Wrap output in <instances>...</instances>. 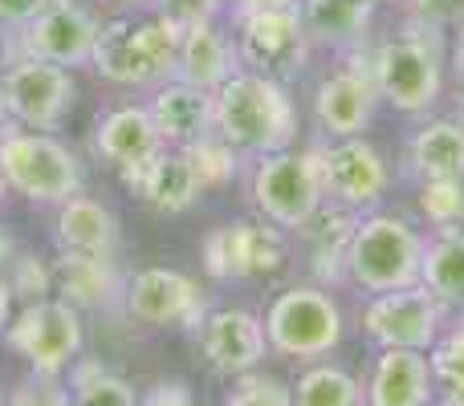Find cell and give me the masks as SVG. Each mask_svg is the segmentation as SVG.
I'll use <instances>...</instances> for the list:
<instances>
[{
  "instance_id": "cell-1",
  "label": "cell",
  "mask_w": 464,
  "mask_h": 406,
  "mask_svg": "<svg viewBox=\"0 0 464 406\" xmlns=\"http://www.w3.org/2000/svg\"><path fill=\"white\" fill-rule=\"evenodd\" d=\"M212 102H217V135L232 151L273 155L285 151L297 135V114L285 86L265 73L237 70L212 94Z\"/></svg>"
},
{
  "instance_id": "cell-2",
  "label": "cell",
  "mask_w": 464,
  "mask_h": 406,
  "mask_svg": "<svg viewBox=\"0 0 464 406\" xmlns=\"http://www.w3.org/2000/svg\"><path fill=\"white\" fill-rule=\"evenodd\" d=\"M379 98L403 114H424L436 106L444 90V45L436 37V24L411 21L403 33L379 41L367 57Z\"/></svg>"
},
{
  "instance_id": "cell-3",
  "label": "cell",
  "mask_w": 464,
  "mask_h": 406,
  "mask_svg": "<svg viewBox=\"0 0 464 406\" xmlns=\"http://www.w3.org/2000/svg\"><path fill=\"white\" fill-rule=\"evenodd\" d=\"M424 236L408 220L387 212L359 215V228L346 248V277L367 293H395L420 285Z\"/></svg>"
},
{
  "instance_id": "cell-4",
  "label": "cell",
  "mask_w": 464,
  "mask_h": 406,
  "mask_svg": "<svg viewBox=\"0 0 464 406\" xmlns=\"http://www.w3.org/2000/svg\"><path fill=\"white\" fill-rule=\"evenodd\" d=\"M179 33L168 16L151 21H111L98 29L94 41V65L106 81L119 86H163L176 73Z\"/></svg>"
},
{
  "instance_id": "cell-5",
  "label": "cell",
  "mask_w": 464,
  "mask_h": 406,
  "mask_svg": "<svg viewBox=\"0 0 464 406\" xmlns=\"http://www.w3.org/2000/svg\"><path fill=\"white\" fill-rule=\"evenodd\" d=\"M0 171L13 192L33 203H65L82 195V167L70 146L33 130L0 135Z\"/></svg>"
},
{
  "instance_id": "cell-6",
  "label": "cell",
  "mask_w": 464,
  "mask_h": 406,
  "mask_svg": "<svg viewBox=\"0 0 464 406\" xmlns=\"http://www.w3.org/2000/svg\"><path fill=\"white\" fill-rule=\"evenodd\" d=\"M237 21V61L253 73H265L273 81H285L305 70L310 37L297 5H269L232 13Z\"/></svg>"
},
{
  "instance_id": "cell-7",
  "label": "cell",
  "mask_w": 464,
  "mask_h": 406,
  "mask_svg": "<svg viewBox=\"0 0 464 406\" xmlns=\"http://www.w3.org/2000/svg\"><path fill=\"white\" fill-rule=\"evenodd\" d=\"M322 175L314 151H273L256 155L253 167V203L273 220L277 228L302 231L310 215L322 207Z\"/></svg>"
},
{
  "instance_id": "cell-8",
  "label": "cell",
  "mask_w": 464,
  "mask_h": 406,
  "mask_svg": "<svg viewBox=\"0 0 464 406\" xmlns=\"http://www.w3.org/2000/svg\"><path fill=\"white\" fill-rule=\"evenodd\" d=\"M265 337L285 358H322L343 342V309L334 305V297L314 285L285 288L269 305Z\"/></svg>"
},
{
  "instance_id": "cell-9",
  "label": "cell",
  "mask_w": 464,
  "mask_h": 406,
  "mask_svg": "<svg viewBox=\"0 0 464 406\" xmlns=\"http://www.w3.org/2000/svg\"><path fill=\"white\" fill-rule=\"evenodd\" d=\"M5 342L41 378H57L82 350V317L70 301H29L5 329Z\"/></svg>"
},
{
  "instance_id": "cell-10",
  "label": "cell",
  "mask_w": 464,
  "mask_h": 406,
  "mask_svg": "<svg viewBox=\"0 0 464 406\" xmlns=\"http://www.w3.org/2000/svg\"><path fill=\"white\" fill-rule=\"evenodd\" d=\"M318 155L322 195H330L346 212H371L392 187L387 159L367 138H334L326 146H314Z\"/></svg>"
},
{
  "instance_id": "cell-11",
  "label": "cell",
  "mask_w": 464,
  "mask_h": 406,
  "mask_svg": "<svg viewBox=\"0 0 464 406\" xmlns=\"http://www.w3.org/2000/svg\"><path fill=\"white\" fill-rule=\"evenodd\" d=\"M289 260L285 236L265 223H225V228L208 231L204 240V269L217 280H261L277 277Z\"/></svg>"
},
{
  "instance_id": "cell-12",
  "label": "cell",
  "mask_w": 464,
  "mask_h": 406,
  "mask_svg": "<svg viewBox=\"0 0 464 406\" xmlns=\"http://www.w3.org/2000/svg\"><path fill=\"white\" fill-rule=\"evenodd\" d=\"M362 329L383 350H428L440 329V301L424 285L375 293L362 309Z\"/></svg>"
},
{
  "instance_id": "cell-13",
  "label": "cell",
  "mask_w": 464,
  "mask_h": 406,
  "mask_svg": "<svg viewBox=\"0 0 464 406\" xmlns=\"http://www.w3.org/2000/svg\"><path fill=\"white\" fill-rule=\"evenodd\" d=\"M102 24L78 0H53L29 24H21V61L86 65L94 57V41Z\"/></svg>"
},
{
  "instance_id": "cell-14",
  "label": "cell",
  "mask_w": 464,
  "mask_h": 406,
  "mask_svg": "<svg viewBox=\"0 0 464 406\" xmlns=\"http://www.w3.org/2000/svg\"><path fill=\"white\" fill-rule=\"evenodd\" d=\"M379 86L371 78L367 57H359V49H351V61L338 73H330L318 90H314V118L326 138H359L375 118Z\"/></svg>"
},
{
  "instance_id": "cell-15",
  "label": "cell",
  "mask_w": 464,
  "mask_h": 406,
  "mask_svg": "<svg viewBox=\"0 0 464 406\" xmlns=\"http://www.w3.org/2000/svg\"><path fill=\"white\" fill-rule=\"evenodd\" d=\"M8 118L33 130H53L73 106V78L53 61H16L0 81Z\"/></svg>"
},
{
  "instance_id": "cell-16",
  "label": "cell",
  "mask_w": 464,
  "mask_h": 406,
  "mask_svg": "<svg viewBox=\"0 0 464 406\" xmlns=\"http://www.w3.org/2000/svg\"><path fill=\"white\" fill-rule=\"evenodd\" d=\"M127 313L143 326H196L204 321V301L192 277L176 269H143L122 293Z\"/></svg>"
},
{
  "instance_id": "cell-17",
  "label": "cell",
  "mask_w": 464,
  "mask_h": 406,
  "mask_svg": "<svg viewBox=\"0 0 464 406\" xmlns=\"http://www.w3.org/2000/svg\"><path fill=\"white\" fill-rule=\"evenodd\" d=\"M200 345L220 374H248L265 358V326L245 309H212L200 321Z\"/></svg>"
},
{
  "instance_id": "cell-18",
  "label": "cell",
  "mask_w": 464,
  "mask_h": 406,
  "mask_svg": "<svg viewBox=\"0 0 464 406\" xmlns=\"http://www.w3.org/2000/svg\"><path fill=\"white\" fill-rule=\"evenodd\" d=\"M122 179H127V187L139 200L151 203L155 212H168V215L188 212V207L204 195L200 179H196L192 163L184 159V151H168V146H163L155 159L122 171Z\"/></svg>"
},
{
  "instance_id": "cell-19",
  "label": "cell",
  "mask_w": 464,
  "mask_h": 406,
  "mask_svg": "<svg viewBox=\"0 0 464 406\" xmlns=\"http://www.w3.org/2000/svg\"><path fill=\"white\" fill-rule=\"evenodd\" d=\"M147 110H151L163 143L188 146L204 135H217V102L208 90H196L188 81H163Z\"/></svg>"
},
{
  "instance_id": "cell-20",
  "label": "cell",
  "mask_w": 464,
  "mask_h": 406,
  "mask_svg": "<svg viewBox=\"0 0 464 406\" xmlns=\"http://www.w3.org/2000/svg\"><path fill=\"white\" fill-rule=\"evenodd\" d=\"M94 146L111 167L130 171V167H139V163L155 159L168 143H163V135L147 106H119V110H111L98 122Z\"/></svg>"
},
{
  "instance_id": "cell-21",
  "label": "cell",
  "mask_w": 464,
  "mask_h": 406,
  "mask_svg": "<svg viewBox=\"0 0 464 406\" xmlns=\"http://www.w3.org/2000/svg\"><path fill=\"white\" fill-rule=\"evenodd\" d=\"M240 70L237 45L217 29V24H192L179 33V53H176V81H188L196 90L217 94L220 86Z\"/></svg>"
},
{
  "instance_id": "cell-22",
  "label": "cell",
  "mask_w": 464,
  "mask_h": 406,
  "mask_svg": "<svg viewBox=\"0 0 464 406\" xmlns=\"http://www.w3.org/2000/svg\"><path fill=\"white\" fill-rule=\"evenodd\" d=\"M49 272H53V288L62 293V301H70L73 309H106L119 293H127L114 256L62 252Z\"/></svg>"
},
{
  "instance_id": "cell-23",
  "label": "cell",
  "mask_w": 464,
  "mask_h": 406,
  "mask_svg": "<svg viewBox=\"0 0 464 406\" xmlns=\"http://www.w3.org/2000/svg\"><path fill=\"white\" fill-rule=\"evenodd\" d=\"M432 399V362L424 350H383L371 374V406H428Z\"/></svg>"
},
{
  "instance_id": "cell-24",
  "label": "cell",
  "mask_w": 464,
  "mask_h": 406,
  "mask_svg": "<svg viewBox=\"0 0 464 406\" xmlns=\"http://www.w3.org/2000/svg\"><path fill=\"white\" fill-rule=\"evenodd\" d=\"M57 248L86 256H114L119 252V220L111 207L90 195H73L57 212Z\"/></svg>"
},
{
  "instance_id": "cell-25",
  "label": "cell",
  "mask_w": 464,
  "mask_h": 406,
  "mask_svg": "<svg viewBox=\"0 0 464 406\" xmlns=\"http://www.w3.org/2000/svg\"><path fill=\"white\" fill-rule=\"evenodd\" d=\"M310 45L359 49L371 29V0H297Z\"/></svg>"
},
{
  "instance_id": "cell-26",
  "label": "cell",
  "mask_w": 464,
  "mask_h": 406,
  "mask_svg": "<svg viewBox=\"0 0 464 406\" xmlns=\"http://www.w3.org/2000/svg\"><path fill=\"white\" fill-rule=\"evenodd\" d=\"M408 163L416 179H452L464 175V122L457 118H432L411 135Z\"/></svg>"
},
{
  "instance_id": "cell-27",
  "label": "cell",
  "mask_w": 464,
  "mask_h": 406,
  "mask_svg": "<svg viewBox=\"0 0 464 406\" xmlns=\"http://www.w3.org/2000/svg\"><path fill=\"white\" fill-rule=\"evenodd\" d=\"M420 285L440 305L464 309V228H436V236L424 240Z\"/></svg>"
},
{
  "instance_id": "cell-28",
  "label": "cell",
  "mask_w": 464,
  "mask_h": 406,
  "mask_svg": "<svg viewBox=\"0 0 464 406\" xmlns=\"http://www.w3.org/2000/svg\"><path fill=\"white\" fill-rule=\"evenodd\" d=\"M359 228V212H346V207H326V212H314L310 223L302 228V236L310 240V256H314V272L322 280H343L346 277V248L351 236Z\"/></svg>"
},
{
  "instance_id": "cell-29",
  "label": "cell",
  "mask_w": 464,
  "mask_h": 406,
  "mask_svg": "<svg viewBox=\"0 0 464 406\" xmlns=\"http://www.w3.org/2000/svg\"><path fill=\"white\" fill-rule=\"evenodd\" d=\"M294 406H362V386L343 366H314L297 378Z\"/></svg>"
},
{
  "instance_id": "cell-30",
  "label": "cell",
  "mask_w": 464,
  "mask_h": 406,
  "mask_svg": "<svg viewBox=\"0 0 464 406\" xmlns=\"http://www.w3.org/2000/svg\"><path fill=\"white\" fill-rule=\"evenodd\" d=\"M70 406H139V399L119 374L102 370L98 362H82V366L73 370Z\"/></svg>"
},
{
  "instance_id": "cell-31",
  "label": "cell",
  "mask_w": 464,
  "mask_h": 406,
  "mask_svg": "<svg viewBox=\"0 0 464 406\" xmlns=\"http://www.w3.org/2000/svg\"><path fill=\"white\" fill-rule=\"evenodd\" d=\"M179 151H184V159L192 163V171H196V179H200L204 192L225 187L228 179L237 175V167H240V159H237L240 151H232L220 135H204V138H196V143L179 146Z\"/></svg>"
},
{
  "instance_id": "cell-32",
  "label": "cell",
  "mask_w": 464,
  "mask_h": 406,
  "mask_svg": "<svg viewBox=\"0 0 464 406\" xmlns=\"http://www.w3.org/2000/svg\"><path fill=\"white\" fill-rule=\"evenodd\" d=\"M420 212L436 228H464V175L424 179L420 184Z\"/></svg>"
},
{
  "instance_id": "cell-33",
  "label": "cell",
  "mask_w": 464,
  "mask_h": 406,
  "mask_svg": "<svg viewBox=\"0 0 464 406\" xmlns=\"http://www.w3.org/2000/svg\"><path fill=\"white\" fill-rule=\"evenodd\" d=\"M432 386L444 394V406H464V334L452 329L432 350Z\"/></svg>"
},
{
  "instance_id": "cell-34",
  "label": "cell",
  "mask_w": 464,
  "mask_h": 406,
  "mask_svg": "<svg viewBox=\"0 0 464 406\" xmlns=\"http://www.w3.org/2000/svg\"><path fill=\"white\" fill-rule=\"evenodd\" d=\"M225 406H294V391H285L277 378H240Z\"/></svg>"
},
{
  "instance_id": "cell-35",
  "label": "cell",
  "mask_w": 464,
  "mask_h": 406,
  "mask_svg": "<svg viewBox=\"0 0 464 406\" xmlns=\"http://www.w3.org/2000/svg\"><path fill=\"white\" fill-rule=\"evenodd\" d=\"M155 5H160V16H168L176 29H192V24L217 21L225 0H155Z\"/></svg>"
},
{
  "instance_id": "cell-36",
  "label": "cell",
  "mask_w": 464,
  "mask_h": 406,
  "mask_svg": "<svg viewBox=\"0 0 464 406\" xmlns=\"http://www.w3.org/2000/svg\"><path fill=\"white\" fill-rule=\"evenodd\" d=\"M8 269H13V280H8V285H13V293H16V297L41 301V293H45V288L53 285V272H45L37 260H33V256H21V260H13Z\"/></svg>"
},
{
  "instance_id": "cell-37",
  "label": "cell",
  "mask_w": 464,
  "mask_h": 406,
  "mask_svg": "<svg viewBox=\"0 0 464 406\" xmlns=\"http://www.w3.org/2000/svg\"><path fill=\"white\" fill-rule=\"evenodd\" d=\"M5 406H70V394L57 391L53 378H41V382H24Z\"/></svg>"
},
{
  "instance_id": "cell-38",
  "label": "cell",
  "mask_w": 464,
  "mask_h": 406,
  "mask_svg": "<svg viewBox=\"0 0 464 406\" xmlns=\"http://www.w3.org/2000/svg\"><path fill=\"white\" fill-rule=\"evenodd\" d=\"M420 21L428 24H460L464 21V0H411Z\"/></svg>"
},
{
  "instance_id": "cell-39",
  "label": "cell",
  "mask_w": 464,
  "mask_h": 406,
  "mask_svg": "<svg viewBox=\"0 0 464 406\" xmlns=\"http://www.w3.org/2000/svg\"><path fill=\"white\" fill-rule=\"evenodd\" d=\"M53 0H0V24H29Z\"/></svg>"
},
{
  "instance_id": "cell-40",
  "label": "cell",
  "mask_w": 464,
  "mask_h": 406,
  "mask_svg": "<svg viewBox=\"0 0 464 406\" xmlns=\"http://www.w3.org/2000/svg\"><path fill=\"white\" fill-rule=\"evenodd\" d=\"M139 406H200V402L188 394L184 382H163V386H155V391L147 394Z\"/></svg>"
},
{
  "instance_id": "cell-41",
  "label": "cell",
  "mask_w": 464,
  "mask_h": 406,
  "mask_svg": "<svg viewBox=\"0 0 464 406\" xmlns=\"http://www.w3.org/2000/svg\"><path fill=\"white\" fill-rule=\"evenodd\" d=\"M8 264H13V236H8L5 223H0V277H5Z\"/></svg>"
},
{
  "instance_id": "cell-42",
  "label": "cell",
  "mask_w": 464,
  "mask_h": 406,
  "mask_svg": "<svg viewBox=\"0 0 464 406\" xmlns=\"http://www.w3.org/2000/svg\"><path fill=\"white\" fill-rule=\"evenodd\" d=\"M269 5H297V0H237L232 13H248V8H269Z\"/></svg>"
},
{
  "instance_id": "cell-43",
  "label": "cell",
  "mask_w": 464,
  "mask_h": 406,
  "mask_svg": "<svg viewBox=\"0 0 464 406\" xmlns=\"http://www.w3.org/2000/svg\"><path fill=\"white\" fill-rule=\"evenodd\" d=\"M457 70H464V21H460V41H457Z\"/></svg>"
},
{
  "instance_id": "cell-44",
  "label": "cell",
  "mask_w": 464,
  "mask_h": 406,
  "mask_svg": "<svg viewBox=\"0 0 464 406\" xmlns=\"http://www.w3.org/2000/svg\"><path fill=\"white\" fill-rule=\"evenodd\" d=\"M8 122V106H5V90H0V127Z\"/></svg>"
},
{
  "instance_id": "cell-45",
  "label": "cell",
  "mask_w": 464,
  "mask_h": 406,
  "mask_svg": "<svg viewBox=\"0 0 464 406\" xmlns=\"http://www.w3.org/2000/svg\"><path fill=\"white\" fill-rule=\"evenodd\" d=\"M5 187H8V184H5V171H0V200H5Z\"/></svg>"
},
{
  "instance_id": "cell-46",
  "label": "cell",
  "mask_w": 464,
  "mask_h": 406,
  "mask_svg": "<svg viewBox=\"0 0 464 406\" xmlns=\"http://www.w3.org/2000/svg\"><path fill=\"white\" fill-rule=\"evenodd\" d=\"M119 5H147V0H119Z\"/></svg>"
},
{
  "instance_id": "cell-47",
  "label": "cell",
  "mask_w": 464,
  "mask_h": 406,
  "mask_svg": "<svg viewBox=\"0 0 464 406\" xmlns=\"http://www.w3.org/2000/svg\"><path fill=\"white\" fill-rule=\"evenodd\" d=\"M457 329H460V334H464V309H460V326H457Z\"/></svg>"
},
{
  "instance_id": "cell-48",
  "label": "cell",
  "mask_w": 464,
  "mask_h": 406,
  "mask_svg": "<svg viewBox=\"0 0 464 406\" xmlns=\"http://www.w3.org/2000/svg\"><path fill=\"white\" fill-rule=\"evenodd\" d=\"M371 5H387V0H371Z\"/></svg>"
},
{
  "instance_id": "cell-49",
  "label": "cell",
  "mask_w": 464,
  "mask_h": 406,
  "mask_svg": "<svg viewBox=\"0 0 464 406\" xmlns=\"http://www.w3.org/2000/svg\"><path fill=\"white\" fill-rule=\"evenodd\" d=\"M460 106H464V94H460Z\"/></svg>"
}]
</instances>
